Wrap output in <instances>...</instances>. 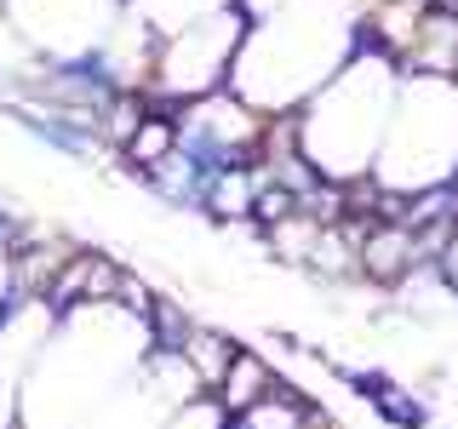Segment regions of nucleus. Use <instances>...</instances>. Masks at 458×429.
Returning a JSON list of instances; mask_svg holds the SVG:
<instances>
[{"label": "nucleus", "mask_w": 458, "mask_h": 429, "mask_svg": "<svg viewBox=\"0 0 458 429\" xmlns=\"http://www.w3.org/2000/svg\"><path fill=\"white\" fill-rule=\"evenodd\" d=\"M166 143H172V138H166V126H143V138L132 143V149L143 155V161H155V155H161V149H166Z\"/></svg>", "instance_id": "obj_1"}]
</instances>
